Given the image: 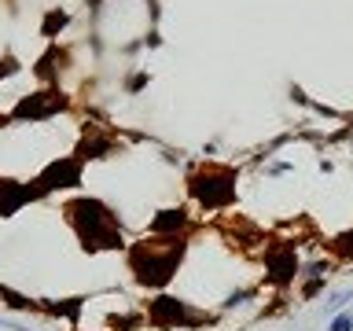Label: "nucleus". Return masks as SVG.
<instances>
[{"instance_id": "nucleus-1", "label": "nucleus", "mask_w": 353, "mask_h": 331, "mask_svg": "<svg viewBox=\"0 0 353 331\" xmlns=\"http://www.w3.org/2000/svg\"><path fill=\"white\" fill-rule=\"evenodd\" d=\"M184 254H188V236H143L125 247V261L140 287L162 291L184 265Z\"/></svg>"}, {"instance_id": "nucleus-2", "label": "nucleus", "mask_w": 353, "mask_h": 331, "mask_svg": "<svg viewBox=\"0 0 353 331\" xmlns=\"http://www.w3.org/2000/svg\"><path fill=\"white\" fill-rule=\"evenodd\" d=\"M63 217L74 228L77 243L85 254H99V250H125V236H121V221L103 199L96 195H77L63 203Z\"/></svg>"}, {"instance_id": "nucleus-3", "label": "nucleus", "mask_w": 353, "mask_h": 331, "mask_svg": "<svg viewBox=\"0 0 353 331\" xmlns=\"http://www.w3.org/2000/svg\"><path fill=\"white\" fill-rule=\"evenodd\" d=\"M236 181H239V173L232 170V166L203 162L192 177H188V195H192V203L203 206V210H228L236 203Z\"/></svg>"}, {"instance_id": "nucleus-4", "label": "nucleus", "mask_w": 353, "mask_h": 331, "mask_svg": "<svg viewBox=\"0 0 353 331\" xmlns=\"http://www.w3.org/2000/svg\"><path fill=\"white\" fill-rule=\"evenodd\" d=\"M63 110H70V96L59 85H41L33 92L19 96V103L11 107L8 118L11 121H48L55 114H63Z\"/></svg>"}, {"instance_id": "nucleus-5", "label": "nucleus", "mask_w": 353, "mask_h": 331, "mask_svg": "<svg viewBox=\"0 0 353 331\" xmlns=\"http://www.w3.org/2000/svg\"><path fill=\"white\" fill-rule=\"evenodd\" d=\"M143 317H148V324L151 328H159V331H173V328H199V324H206V313H195L192 305L184 302V298H173V294H159V298H151L148 309H143Z\"/></svg>"}, {"instance_id": "nucleus-6", "label": "nucleus", "mask_w": 353, "mask_h": 331, "mask_svg": "<svg viewBox=\"0 0 353 331\" xmlns=\"http://www.w3.org/2000/svg\"><path fill=\"white\" fill-rule=\"evenodd\" d=\"M37 181H41V188L48 195L66 192V188H81L85 184V162L77 159V154H59V159H52L37 173Z\"/></svg>"}, {"instance_id": "nucleus-7", "label": "nucleus", "mask_w": 353, "mask_h": 331, "mask_svg": "<svg viewBox=\"0 0 353 331\" xmlns=\"http://www.w3.org/2000/svg\"><path fill=\"white\" fill-rule=\"evenodd\" d=\"M48 199V192L41 188V181H15V177H0V217H15L22 206Z\"/></svg>"}, {"instance_id": "nucleus-8", "label": "nucleus", "mask_w": 353, "mask_h": 331, "mask_svg": "<svg viewBox=\"0 0 353 331\" xmlns=\"http://www.w3.org/2000/svg\"><path fill=\"white\" fill-rule=\"evenodd\" d=\"M298 269H302V261H298V254H294L291 243H272V247L265 250V283L291 287Z\"/></svg>"}, {"instance_id": "nucleus-9", "label": "nucleus", "mask_w": 353, "mask_h": 331, "mask_svg": "<svg viewBox=\"0 0 353 331\" xmlns=\"http://www.w3.org/2000/svg\"><path fill=\"white\" fill-rule=\"evenodd\" d=\"M74 154L81 162H99V159H107V154H114V137H110L107 129H99V126H85Z\"/></svg>"}, {"instance_id": "nucleus-10", "label": "nucleus", "mask_w": 353, "mask_h": 331, "mask_svg": "<svg viewBox=\"0 0 353 331\" xmlns=\"http://www.w3.org/2000/svg\"><path fill=\"white\" fill-rule=\"evenodd\" d=\"M188 228H192L188 206H165L148 221V236H184Z\"/></svg>"}, {"instance_id": "nucleus-11", "label": "nucleus", "mask_w": 353, "mask_h": 331, "mask_svg": "<svg viewBox=\"0 0 353 331\" xmlns=\"http://www.w3.org/2000/svg\"><path fill=\"white\" fill-rule=\"evenodd\" d=\"M81 309H85V298H63V302H52V298H41V313L70 320V328H77V317H81Z\"/></svg>"}, {"instance_id": "nucleus-12", "label": "nucleus", "mask_w": 353, "mask_h": 331, "mask_svg": "<svg viewBox=\"0 0 353 331\" xmlns=\"http://www.w3.org/2000/svg\"><path fill=\"white\" fill-rule=\"evenodd\" d=\"M0 302L8 309H15V313H41V298H30V294H22L8 283H0Z\"/></svg>"}, {"instance_id": "nucleus-13", "label": "nucleus", "mask_w": 353, "mask_h": 331, "mask_svg": "<svg viewBox=\"0 0 353 331\" xmlns=\"http://www.w3.org/2000/svg\"><path fill=\"white\" fill-rule=\"evenodd\" d=\"M66 26H70V11L48 8V11H44V19H41V37H44V41H55Z\"/></svg>"}, {"instance_id": "nucleus-14", "label": "nucleus", "mask_w": 353, "mask_h": 331, "mask_svg": "<svg viewBox=\"0 0 353 331\" xmlns=\"http://www.w3.org/2000/svg\"><path fill=\"white\" fill-rule=\"evenodd\" d=\"M331 250H335V258L353 261V232H339V236L331 239Z\"/></svg>"}, {"instance_id": "nucleus-15", "label": "nucleus", "mask_w": 353, "mask_h": 331, "mask_svg": "<svg viewBox=\"0 0 353 331\" xmlns=\"http://www.w3.org/2000/svg\"><path fill=\"white\" fill-rule=\"evenodd\" d=\"M15 74H22V63H19V55L4 52V59H0V81H8V77H15Z\"/></svg>"}, {"instance_id": "nucleus-16", "label": "nucleus", "mask_w": 353, "mask_h": 331, "mask_svg": "<svg viewBox=\"0 0 353 331\" xmlns=\"http://www.w3.org/2000/svg\"><path fill=\"white\" fill-rule=\"evenodd\" d=\"M327 331H353V313H339V317L327 324Z\"/></svg>"}, {"instance_id": "nucleus-17", "label": "nucleus", "mask_w": 353, "mask_h": 331, "mask_svg": "<svg viewBox=\"0 0 353 331\" xmlns=\"http://www.w3.org/2000/svg\"><path fill=\"white\" fill-rule=\"evenodd\" d=\"M350 298H353L350 291H342V294H335V298H331V302H327V313H339V309H342V305H346V302H350Z\"/></svg>"}, {"instance_id": "nucleus-18", "label": "nucleus", "mask_w": 353, "mask_h": 331, "mask_svg": "<svg viewBox=\"0 0 353 331\" xmlns=\"http://www.w3.org/2000/svg\"><path fill=\"white\" fill-rule=\"evenodd\" d=\"M148 81H151V77H148V74H137V77H129V85H125V92H140V88H143V85H148Z\"/></svg>"}, {"instance_id": "nucleus-19", "label": "nucleus", "mask_w": 353, "mask_h": 331, "mask_svg": "<svg viewBox=\"0 0 353 331\" xmlns=\"http://www.w3.org/2000/svg\"><path fill=\"white\" fill-rule=\"evenodd\" d=\"M4 121H11V118H8V114H0V126H4Z\"/></svg>"}]
</instances>
